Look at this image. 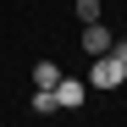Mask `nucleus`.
I'll list each match as a JSON object with an SVG mask.
<instances>
[{"label":"nucleus","mask_w":127,"mask_h":127,"mask_svg":"<svg viewBox=\"0 0 127 127\" xmlns=\"http://www.w3.org/2000/svg\"><path fill=\"white\" fill-rule=\"evenodd\" d=\"M127 83V66L105 50V55H94V66H89V89H122Z\"/></svg>","instance_id":"nucleus-1"},{"label":"nucleus","mask_w":127,"mask_h":127,"mask_svg":"<svg viewBox=\"0 0 127 127\" xmlns=\"http://www.w3.org/2000/svg\"><path fill=\"white\" fill-rule=\"evenodd\" d=\"M83 99H89V83H83V77H61L55 83V105H61V111H77Z\"/></svg>","instance_id":"nucleus-2"},{"label":"nucleus","mask_w":127,"mask_h":127,"mask_svg":"<svg viewBox=\"0 0 127 127\" xmlns=\"http://www.w3.org/2000/svg\"><path fill=\"white\" fill-rule=\"evenodd\" d=\"M116 39H111V28H99V22H83V50L89 55H105Z\"/></svg>","instance_id":"nucleus-3"},{"label":"nucleus","mask_w":127,"mask_h":127,"mask_svg":"<svg viewBox=\"0 0 127 127\" xmlns=\"http://www.w3.org/2000/svg\"><path fill=\"white\" fill-rule=\"evenodd\" d=\"M55 83H61V66L55 61H39L33 66V89H55Z\"/></svg>","instance_id":"nucleus-4"},{"label":"nucleus","mask_w":127,"mask_h":127,"mask_svg":"<svg viewBox=\"0 0 127 127\" xmlns=\"http://www.w3.org/2000/svg\"><path fill=\"white\" fill-rule=\"evenodd\" d=\"M33 111H39V116H50V111H61V105H55V89H33Z\"/></svg>","instance_id":"nucleus-5"},{"label":"nucleus","mask_w":127,"mask_h":127,"mask_svg":"<svg viewBox=\"0 0 127 127\" xmlns=\"http://www.w3.org/2000/svg\"><path fill=\"white\" fill-rule=\"evenodd\" d=\"M77 22H99V0H77Z\"/></svg>","instance_id":"nucleus-6"},{"label":"nucleus","mask_w":127,"mask_h":127,"mask_svg":"<svg viewBox=\"0 0 127 127\" xmlns=\"http://www.w3.org/2000/svg\"><path fill=\"white\" fill-rule=\"evenodd\" d=\"M111 55L122 61V66H127V39H122V44H111Z\"/></svg>","instance_id":"nucleus-7"}]
</instances>
